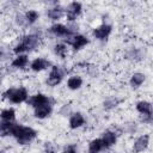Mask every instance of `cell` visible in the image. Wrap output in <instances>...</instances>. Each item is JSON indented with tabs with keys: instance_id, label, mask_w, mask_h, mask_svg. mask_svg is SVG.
Masks as SVG:
<instances>
[{
	"instance_id": "obj_17",
	"label": "cell",
	"mask_w": 153,
	"mask_h": 153,
	"mask_svg": "<svg viewBox=\"0 0 153 153\" xmlns=\"http://www.w3.org/2000/svg\"><path fill=\"white\" fill-rule=\"evenodd\" d=\"M27 65H30V62H29V55L27 54L16 55L14 59L11 61V67L13 69H24L25 67H27Z\"/></svg>"
},
{
	"instance_id": "obj_7",
	"label": "cell",
	"mask_w": 153,
	"mask_h": 153,
	"mask_svg": "<svg viewBox=\"0 0 153 153\" xmlns=\"http://www.w3.org/2000/svg\"><path fill=\"white\" fill-rule=\"evenodd\" d=\"M48 32L50 35H53L54 37H59V38H62V39L67 38V37H69L72 35H75L71 30L69 25H65L62 23H54V24H51L48 27Z\"/></svg>"
},
{
	"instance_id": "obj_28",
	"label": "cell",
	"mask_w": 153,
	"mask_h": 153,
	"mask_svg": "<svg viewBox=\"0 0 153 153\" xmlns=\"http://www.w3.org/2000/svg\"><path fill=\"white\" fill-rule=\"evenodd\" d=\"M59 112H60V115H62V116H69V115L72 114L71 105H69V104H65V105H62L61 109L59 110Z\"/></svg>"
},
{
	"instance_id": "obj_9",
	"label": "cell",
	"mask_w": 153,
	"mask_h": 153,
	"mask_svg": "<svg viewBox=\"0 0 153 153\" xmlns=\"http://www.w3.org/2000/svg\"><path fill=\"white\" fill-rule=\"evenodd\" d=\"M53 102L54 100L50 96L38 92V93H35V94L30 96L29 99L26 100V104L33 109V108H37V106L43 105V104H53Z\"/></svg>"
},
{
	"instance_id": "obj_12",
	"label": "cell",
	"mask_w": 153,
	"mask_h": 153,
	"mask_svg": "<svg viewBox=\"0 0 153 153\" xmlns=\"http://www.w3.org/2000/svg\"><path fill=\"white\" fill-rule=\"evenodd\" d=\"M85 122H86V118H85L84 114L80 111H75V112H72L69 115L68 127L71 130H76V129H80L81 127H84Z\"/></svg>"
},
{
	"instance_id": "obj_24",
	"label": "cell",
	"mask_w": 153,
	"mask_h": 153,
	"mask_svg": "<svg viewBox=\"0 0 153 153\" xmlns=\"http://www.w3.org/2000/svg\"><path fill=\"white\" fill-rule=\"evenodd\" d=\"M24 17H25L27 26H30V25H33L39 19V12L37 10H27L24 13Z\"/></svg>"
},
{
	"instance_id": "obj_29",
	"label": "cell",
	"mask_w": 153,
	"mask_h": 153,
	"mask_svg": "<svg viewBox=\"0 0 153 153\" xmlns=\"http://www.w3.org/2000/svg\"><path fill=\"white\" fill-rule=\"evenodd\" d=\"M140 121L143 124H151L152 123V115H140Z\"/></svg>"
},
{
	"instance_id": "obj_3",
	"label": "cell",
	"mask_w": 153,
	"mask_h": 153,
	"mask_svg": "<svg viewBox=\"0 0 153 153\" xmlns=\"http://www.w3.org/2000/svg\"><path fill=\"white\" fill-rule=\"evenodd\" d=\"M2 99H7L11 104H23L26 103L29 99V90L25 86H19V87H8L2 92Z\"/></svg>"
},
{
	"instance_id": "obj_19",
	"label": "cell",
	"mask_w": 153,
	"mask_h": 153,
	"mask_svg": "<svg viewBox=\"0 0 153 153\" xmlns=\"http://www.w3.org/2000/svg\"><path fill=\"white\" fill-rule=\"evenodd\" d=\"M135 110L140 114V115H152L153 111H152V103L148 102V100H139L136 104H135Z\"/></svg>"
},
{
	"instance_id": "obj_2",
	"label": "cell",
	"mask_w": 153,
	"mask_h": 153,
	"mask_svg": "<svg viewBox=\"0 0 153 153\" xmlns=\"http://www.w3.org/2000/svg\"><path fill=\"white\" fill-rule=\"evenodd\" d=\"M37 135H38V133L36 129H33L32 127H29V126L19 124V123H16V126L13 127L12 134H11V136L16 139L18 145H22V146L31 143L37 137Z\"/></svg>"
},
{
	"instance_id": "obj_16",
	"label": "cell",
	"mask_w": 153,
	"mask_h": 153,
	"mask_svg": "<svg viewBox=\"0 0 153 153\" xmlns=\"http://www.w3.org/2000/svg\"><path fill=\"white\" fill-rule=\"evenodd\" d=\"M146 81V74L142 72H134L129 78V86L133 90H137Z\"/></svg>"
},
{
	"instance_id": "obj_8",
	"label": "cell",
	"mask_w": 153,
	"mask_h": 153,
	"mask_svg": "<svg viewBox=\"0 0 153 153\" xmlns=\"http://www.w3.org/2000/svg\"><path fill=\"white\" fill-rule=\"evenodd\" d=\"M81 12H82V5L81 2L78 1H72L67 5V7H65V17L69 23H74L76 18L81 14Z\"/></svg>"
},
{
	"instance_id": "obj_18",
	"label": "cell",
	"mask_w": 153,
	"mask_h": 153,
	"mask_svg": "<svg viewBox=\"0 0 153 153\" xmlns=\"http://www.w3.org/2000/svg\"><path fill=\"white\" fill-rule=\"evenodd\" d=\"M82 85H84V79L80 75H76V74L71 75L67 79V82H66L67 88L71 90V91H78L82 87Z\"/></svg>"
},
{
	"instance_id": "obj_5",
	"label": "cell",
	"mask_w": 153,
	"mask_h": 153,
	"mask_svg": "<svg viewBox=\"0 0 153 153\" xmlns=\"http://www.w3.org/2000/svg\"><path fill=\"white\" fill-rule=\"evenodd\" d=\"M63 43H66L68 47H71L74 51H79L90 43V39L87 36H85L82 33H75V35H72V36L65 38Z\"/></svg>"
},
{
	"instance_id": "obj_31",
	"label": "cell",
	"mask_w": 153,
	"mask_h": 153,
	"mask_svg": "<svg viewBox=\"0 0 153 153\" xmlns=\"http://www.w3.org/2000/svg\"><path fill=\"white\" fill-rule=\"evenodd\" d=\"M1 59H2V54H1V51H0V61H1Z\"/></svg>"
},
{
	"instance_id": "obj_27",
	"label": "cell",
	"mask_w": 153,
	"mask_h": 153,
	"mask_svg": "<svg viewBox=\"0 0 153 153\" xmlns=\"http://www.w3.org/2000/svg\"><path fill=\"white\" fill-rule=\"evenodd\" d=\"M61 153H78V145L76 143H67L62 148Z\"/></svg>"
},
{
	"instance_id": "obj_25",
	"label": "cell",
	"mask_w": 153,
	"mask_h": 153,
	"mask_svg": "<svg viewBox=\"0 0 153 153\" xmlns=\"http://www.w3.org/2000/svg\"><path fill=\"white\" fill-rule=\"evenodd\" d=\"M121 103V99H118L117 97H109V98H106L104 102H103V108L105 109V110H112V109H115L118 104Z\"/></svg>"
},
{
	"instance_id": "obj_13",
	"label": "cell",
	"mask_w": 153,
	"mask_h": 153,
	"mask_svg": "<svg viewBox=\"0 0 153 153\" xmlns=\"http://www.w3.org/2000/svg\"><path fill=\"white\" fill-rule=\"evenodd\" d=\"M45 14H47V17L50 20L57 23L61 18L65 17V7H62L59 4H53V6H50V7L47 8Z\"/></svg>"
},
{
	"instance_id": "obj_22",
	"label": "cell",
	"mask_w": 153,
	"mask_h": 153,
	"mask_svg": "<svg viewBox=\"0 0 153 153\" xmlns=\"http://www.w3.org/2000/svg\"><path fill=\"white\" fill-rule=\"evenodd\" d=\"M17 122H7V121H0V137L11 136L13 127Z\"/></svg>"
},
{
	"instance_id": "obj_4",
	"label": "cell",
	"mask_w": 153,
	"mask_h": 153,
	"mask_svg": "<svg viewBox=\"0 0 153 153\" xmlns=\"http://www.w3.org/2000/svg\"><path fill=\"white\" fill-rule=\"evenodd\" d=\"M63 76H65V71L60 66L53 65L49 68V73L45 79V84L49 87H56L57 85L61 84V81L63 80Z\"/></svg>"
},
{
	"instance_id": "obj_20",
	"label": "cell",
	"mask_w": 153,
	"mask_h": 153,
	"mask_svg": "<svg viewBox=\"0 0 153 153\" xmlns=\"http://www.w3.org/2000/svg\"><path fill=\"white\" fill-rule=\"evenodd\" d=\"M103 149H105V146L100 137H94L88 142L87 153H100Z\"/></svg>"
},
{
	"instance_id": "obj_11",
	"label": "cell",
	"mask_w": 153,
	"mask_h": 153,
	"mask_svg": "<svg viewBox=\"0 0 153 153\" xmlns=\"http://www.w3.org/2000/svg\"><path fill=\"white\" fill-rule=\"evenodd\" d=\"M148 146H149V134H142L134 140L131 145V152L142 153L148 148Z\"/></svg>"
},
{
	"instance_id": "obj_21",
	"label": "cell",
	"mask_w": 153,
	"mask_h": 153,
	"mask_svg": "<svg viewBox=\"0 0 153 153\" xmlns=\"http://www.w3.org/2000/svg\"><path fill=\"white\" fill-rule=\"evenodd\" d=\"M68 45L63 42H59V43H55L54 47H53V51L56 56H59L60 59H66V56L68 55Z\"/></svg>"
},
{
	"instance_id": "obj_23",
	"label": "cell",
	"mask_w": 153,
	"mask_h": 153,
	"mask_svg": "<svg viewBox=\"0 0 153 153\" xmlns=\"http://www.w3.org/2000/svg\"><path fill=\"white\" fill-rule=\"evenodd\" d=\"M16 110L13 108H5L0 111V118L1 121H7V122H16Z\"/></svg>"
},
{
	"instance_id": "obj_14",
	"label": "cell",
	"mask_w": 153,
	"mask_h": 153,
	"mask_svg": "<svg viewBox=\"0 0 153 153\" xmlns=\"http://www.w3.org/2000/svg\"><path fill=\"white\" fill-rule=\"evenodd\" d=\"M53 114V104H43L33 108V116L37 120H45Z\"/></svg>"
},
{
	"instance_id": "obj_6",
	"label": "cell",
	"mask_w": 153,
	"mask_h": 153,
	"mask_svg": "<svg viewBox=\"0 0 153 153\" xmlns=\"http://www.w3.org/2000/svg\"><path fill=\"white\" fill-rule=\"evenodd\" d=\"M91 33H92V37L94 39L100 41V42H104L112 33V25L109 24V23H102L98 26H94L92 29Z\"/></svg>"
},
{
	"instance_id": "obj_1",
	"label": "cell",
	"mask_w": 153,
	"mask_h": 153,
	"mask_svg": "<svg viewBox=\"0 0 153 153\" xmlns=\"http://www.w3.org/2000/svg\"><path fill=\"white\" fill-rule=\"evenodd\" d=\"M41 36L38 33L35 32H30L26 35H23L20 37V39L14 44V47L12 48V51L16 55L19 54H27L30 51H33L35 49H37L41 44Z\"/></svg>"
},
{
	"instance_id": "obj_10",
	"label": "cell",
	"mask_w": 153,
	"mask_h": 153,
	"mask_svg": "<svg viewBox=\"0 0 153 153\" xmlns=\"http://www.w3.org/2000/svg\"><path fill=\"white\" fill-rule=\"evenodd\" d=\"M51 66H53V63H51L48 59L42 57V56L35 57V59L30 62V65H29L30 71H32L33 73H41V72H43V71H45V69H49Z\"/></svg>"
},
{
	"instance_id": "obj_15",
	"label": "cell",
	"mask_w": 153,
	"mask_h": 153,
	"mask_svg": "<svg viewBox=\"0 0 153 153\" xmlns=\"http://www.w3.org/2000/svg\"><path fill=\"white\" fill-rule=\"evenodd\" d=\"M117 135L118 134L116 131L111 130V129H106V130H104L102 133L100 139H102L105 148H111L112 146L116 145V142H117Z\"/></svg>"
},
{
	"instance_id": "obj_30",
	"label": "cell",
	"mask_w": 153,
	"mask_h": 153,
	"mask_svg": "<svg viewBox=\"0 0 153 153\" xmlns=\"http://www.w3.org/2000/svg\"><path fill=\"white\" fill-rule=\"evenodd\" d=\"M43 153H56V152H55V148L51 145H47V147L44 148Z\"/></svg>"
},
{
	"instance_id": "obj_26",
	"label": "cell",
	"mask_w": 153,
	"mask_h": 153,
	"mask_svg": "<svg viewBox=\"0 0 153 153\" xmlns=\"http://www.w3.org/2000/svg\"><path fill=\"white\" fill-rule=\"evenodd\" d=\"M14 23L19 27H26L27 26L26 20H25V17H24V13H17L16 17H14Z\"/></svg>"
}]
</instances>
